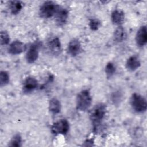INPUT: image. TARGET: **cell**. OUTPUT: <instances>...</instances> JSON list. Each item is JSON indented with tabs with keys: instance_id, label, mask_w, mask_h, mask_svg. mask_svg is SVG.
<instances>
[{
	"instance_id": "cell-1",
	"label": "cell",
	"mask_w": 147,
	"mask_h": 147,
	"mask_svg": "<svg viewBox=\"0 0 147 147\" xmlns=\"http://www.w3.org/2000/svg\"><path fill=\"white\" fill-rule=\"evenodd\" d=\"M106 113V106L102 103H98L90 112V119L94 129H96L101 124Z\"/></svg>"
},
{
	"instance_id": "cell-2",
	"label": "cell",
	"mask_w": 147,
	"mask_h": 147,
	"mask_svg": "<svg viewBox=\"0 0 147 147\" xmlns=\"http://www.w3.org/2000/svg\"><path fill=\"white\" fill-rule=\"evenodd\" d=\"M92 103V96L88 90H83L80 91L76 99V107L78 110L85 111L91 106Z\"/></svg>"
},
{
	"instance_id": "cell-3",
	"label": "cell",
	"mask_w": 147,
	"mask_h": 147,
	"mask_svg": "<svg viewBox=\"0 0 147 147\" xmlns=\"http://www.w3.org/2000/svg\"><path fill=\"white\" fill-rule=\"evenodd\" d=\"M130 105L134 111L137 113H143L147 109L146 99L141 95L134 93L130 98Z\"/></svg>"
},
{
	"instance_id": "cell-4",
	"label": "cell",
	"mask_w": 147,
	"mask_h": 147,
	"mask_svg": "<svg viewBox=\"0 0 147 147\" xmlns=\"http://www.w3.org/2000/svg\"><path fill=\"white\" fill-rule=\"evenodd\" d=\"M58 6V5L52 1L44 2L39 9V15L43 18H49L54 16Z\"/></svg>"
},
{
	"instance_id": "cell-5",
	"label": "cell",
	"mask_w": 147,
	"mask_h": 147,
	"mask_svg": "<svg viewBox=\"0 0 147 147\" xmlns=\"http://www.w3.org/2000/svg\"><path fill=\"white\" fill-rule=\"evenodd\" d=\"M69 129V123L65 119H60L51 126V131L54 134H66Z\"/></svg>"
},
{
	"instance_id": "cell-6",
	"label": "cell",
	"mask_w": 147,
	"mask_h": 147,
	"mask_svg": "<svg viewBox=\"0 0 147 147\" xmlns=\"http://www.w3.org/2000/svg\"><path fill=\"white\" fill-rule=\"evenodd\" d=\"M40 46V44L39 42H35L30 46L26 54V60L28 63H33L37 60Z\"/></svg>"
},
{
	"instance_id": "cell-7",
	"label": "cell",
	"mask_w": 147,
	"mask_h": 147,
	"mask_svg": "<svg viewBox=\"0 0 147 147\" xmlns=\"http://www.w3.org/2000/svg\"><path fill=\"white\" fill-rule=\"evenodd\" d=\"M54 17L55 18V22L56 24L59 26H61L64 25L67 21L68 11L65 8L59 5Z\"/></svg>"
},
{
	"instance_id": "cell-8",
	"label": "cell",
	"mask_w": 147,
	"mask_h": 147,
	"mask_svg": "<svg viewBox=\"0 0 147 147\" xmlns=\"http://www.w3.org/2000/svg\"><path fill=\"white\" fill-rule=\"evenodd\" d=\"M38 87V82L34 77L28 76L23 82L22 91L25 94H29Z\"/></svg>"
},
{
	"instance_id": "cell-9",
	"label": "cell",
	"mask_w": 147,
	"mask_h": 147,
	"mask_svg": "<svg viewBox=\"0 0 147 147\" xmlns=\"http://www.w3.org/2000/svg\"><path fill=\"white\" fill-rule=\"evenodd\" d=\"M135 40L138 47H142L145 45L147 42V30L145 25H143L138 29L136 34Z\"/></svg>"
},
{
	"instance_id": "cell-10",
	"label": "cell",
	"mask_w": 147,
	"mask_h": 147,
	"mask_svg": "<svg viewBox=\"0 0 147 147\" xmlns=\"http://www.w3.org/2000/svg\"><path fill=\"white\" fill-rule=\"evenodd\" d=\"M67 53L71 56L75 57L81 52V44L78 39L74 38L69 41L67 46Z\"/></svg>"
},
{
	"instance_id": "cell-11",
	"label": "cell",
	"mask_w": 147,
	"mask_h": 147,
	"mask_svg": "<svg viewBox=\"0 0 147 147\" xmlns=\"http://www.w3.org/2000/svg\"><path fill=\"white\" fill-rule=\"evenodd\" d=\"M48 47L51 53L54 55H59L61 50L60 41L56 36L51 37L48 40Z\"/></svg>"
},
{
	"instance_id": "cell-12",
	"label": "cell",
	"mask_w": 147,
	"mask_h": 147,
	"mask_svg": "<svg viewBox=\"0 0 147 147\" xmlns=\"http://www.w3.org/2000/svg\"><path fill=\"white\" fill-rule=\"evenodd\" d=\"M26 49L25 45L20 41L16 40L11 42L9 47V53L11 55H19Z\"/></svg>"
},
{
	"instance_id": "cell-13",
	"label": "cell",
	"mask_w": 147,
	"mask_h": 147,
	"mask_svg": "<svg viewBox=\"0 0 147 147\" xmlns=\"http://www.w3.org/2000/svg\"><path fill=\"white\" fill-rule=\"evenodd\" d=\"M141 66V61L138 56L133 55L129 57L126 63V68L131 72L135 71Z\"/></svg>"
},
{
	"instance_id": "cell-14",
	"label": "cell",
	"mask_w": 147,
	"mask_h": 147,
	"mask_svg": "<svg viewBox=\"0 0 147 147\" xmlns=\"http://www.w3.org/2000/svg\"><path fill=\"white\" fill-rule=\"evenodd\" d=\"M125 19L124 13L118 9L113 11L111 14V20L113 24L119 26L123 22Z\"/></svg>"
},
{
	"instance_id": "cell-15",
	"label": "cell",
	"mask_w": 147,
	"mask_h": 147,
	"mask_svg": "<svg viewBox=\"0 0 147 147\" xmlns=\"http://www.w3.org/2000/svg\"><path fill=\"white\" fill-rule=\"evenodd\" d=\"M127 34L123 27L119 25L115 30L113 34L114 40L117 42H122L125 40Z\"/></svg>"
},
{
	"instance_id": "cell-16",
	"label": "cell",
	"mask_w": 147,
	"mask_h": 147,
	"mask_svg": "<svg viewBox=\"0 0 147 147\" xmlns=\"http://www.w3.org/2000/svg\"><path fill=\"white\" fill-rule=\"evenodd\" d=\"M61 105L59 100L56 98H52L49 102L48 109L50 112L53 114H57L61 110Z\"/></svg>"
},
{
	"instance_id": "cell-17",
	"label": "cell",
	"mask_w": 147,
	"mask_h": 147,
	"mask_svg": "<svg viewBox=\"0 0 147 147\" xmlns=\"http://www.w3.org/2000/svg\"><path fill=\"white\" fill-rule=\"evenodd\" d=\"M8 6L10 13L12 14H18L22 8V3L19 1H10Z\"/></svg>"
},
{
	"instance_id": "cell-18",
	"label": "cell",
	"mask_w": 147,
	"mask_h": 147,
	"mask_svg": "<svg viewBox=\"0 0 147 147\" xmlns=\"http://www.w3.org/2000/svg\"><path fill=\"white\" fill-rule=\"evenodd\" d=\"M116 71V68L114 64L111 62H109L105 66V73L107 78L112 77Z\"/></svg>"
},
{
	"instance_id": "cell-19",
	"label": "cell",
	"mask_w": 147,
	"mask_h": 147,
	"mask_svg": "<svg viewBox=\"0 0 147 147\" xmlns=\"http://www.w3.org/2000/svg\"><path fill=\"white\" fill-rule=\"evenodd\" d=\"M10 82V76L9 73L5 71H2L0 72V86L3 87L7 85Z\"/></svg>"
},
{
	"instance_id": "cell-20",
	"label": "cell",
	"mask_w": 147,
	"mask_h": 147,
	"mask_svg": "<svg viewBox=\"0 0 147 147\" xmlns=\"http://www.w3.org/2000/svg\"><path fill=\"white\" fill-rule=\"evenodd\" d=\"M21 136L19 134H16L11 138L10 141L9 142V146L19 147L21 146Z\"/></svg>"
},
{
	"instance_id": "cell-21",
	"label": "cell",
	"mask_w": 147,
	"mask_h": 147,
	"mask_svg": "<svg viewBox=\"0 0 147 147\" xmlns=\"http://www.w3.org/2000/svg\"><path fill=\"white\" fill-rule=\"evenodd\" d=\"M10 36L7 32L5 30H2L1 32L0 35V42L2 45H7L10 42Z\"/></svg>"
},
{
	"instance_id": "cell-22",
	"label": "cell",
	"mask_w": 147,
	"mask_h": 147,
	"mask_svg": "<svg viewBox=\"0 0 147 147\" xmlns=\"http://www.w3.org/2000/svg\"><path fill=\"white\" fill-rule=\"evenodd\" d=\"M122 94L119 91H117L113 92L111 95V100L114 105H118L122 100Z\"/></svg>"
},
{
	"instance_id": "cell-23",
	"label": "cell",
	"mask_w": 147,
	"mask_h": 147,
	"mask_svg": "<svg viewBox=\"0 0 147 147\" xmlns=\"http://www.w3.org/2000/svg\"><path fill=\"white\" fill-rule=\"evenodd\" d=\"M101 25L100 21L96 18H92L90 20L89 26L92 30H98Z\"/></svg>"
}]
</instances>
